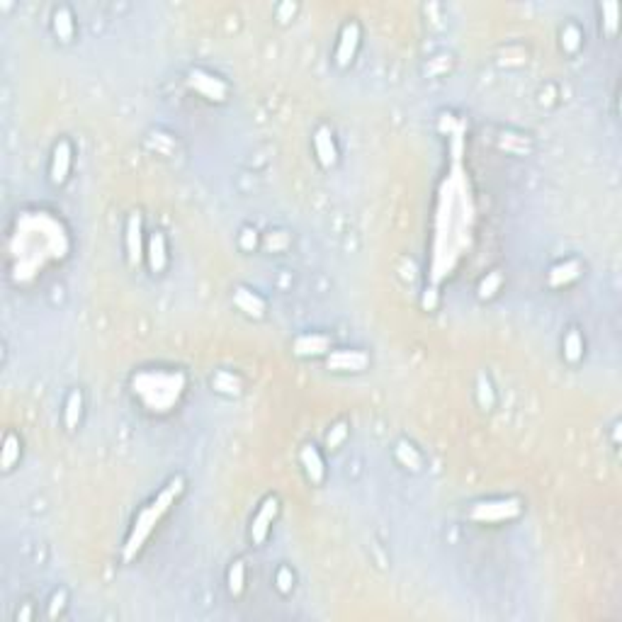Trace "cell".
<instances>
[{"label": "cell", "mask_w": 622, "mask_h": 622, "mask_svg": "<svg viewBox=\"0 0 622 622\" xmlns=\"http://www.w3.org/2000/svg\"><path fill=\"white\" fill-rule=\"evenodd\" d=\"M183 389H185V377L180 372H141L134 377V391L151 411H168L173 404H178Z\"/></svg>", "instance_id": "6da1fadb"}, {"label": "cell", "mask_w": 622, "mask_h": 622, "mask_svg": "<svg viewBox=\"0 0 622 622\" xmlns=\"http://www.w3.org/2000/svg\"><path fill=\"white\" fill-rule=\"evenodd\" d=\"M183 486H185V481H183V477L173 479V481L168 484V486L163 488L158 494V499L154 501V504H149L144 510L139 513V518L134 520V528H132V535H129L127 545H124V561L129 559H134L136 554H139V550L144 547V542L149 540V535L154 532V528L160 523V518H163L165 513H168V508L175 504V499L183 494Z\"/></svg>", "instance_id": "7a4b0ae2"}, {"label": "cell", "mask_w": 622, "mask_h": 622, "mask_svg": "<svg viewBox=\"0 0 622 622\" xmlns=\"http://www.w3.org/2000/svg\"><path fill=\"white\" fill-rule=\"evenodd\" d=\"M520 501L506 499V501H488V504H479L469 510L474 520L479 523H501V520H510L520 515Z\"/></svg>", "instance_id": "3957f363"}, {"label": "cell", "mask_w": 622, "mask_h": 622, "mask_svg": "<svg viewBox=\"0 0 622 622\" xmlns=\"http://www.w3.org/2000/svg\"><path fill=\"white\" fill-rule=\"evenodd\" d=\"M190 85L195 87L197 93H202L209 100H224L229 95V85L224 81H219L216 76L205 71H192L190 73Z\"/></svg>", "instance_id": "277c9868"}, {"label": "cell", "mask_w": 622, "mask_h": 622, "mask_svg": "<svg viewBox=\"0 0 622 622\" xmlns=\"http://www.w3.org/2000/svg\"><path fill=\"white\" fill-rule=\"evenodd\" d=\"M275 515H278V499L270 496V499L260 506V510H258V515L253 518V525H251V540L256 542V545H262V542H265Z\"/></svg>", "instance_id": "5b68a950"}, {"label": "cell", "mask_w": 622, "mask_h": 622, "mask_svg": "<svg viewBox=\"0 0 622 622\" xmlns=\"http://www.w3.org/2000/svg\"><path fill=\"white\" fill-rule=\"evenodd\" d=\"M367 365H370V357L365 353H360V350H335L329 357V367L338 372H345V370L360 372Z\"/></svg>", "instance_id": "8992f818"}, {"label": "cell", "mask_w": 622, "mask_h": 622, "mask_svg": "<svg viewBox=\"0 0 622 622\" xmlns=\"http://www.w3.org/2000/svg\"><path fill=\"white\" fill-rule=\"evenodd\" d=\"M360 44V27L355 22H348L340 32V41H338V52H335V63L338 66H348L355 56V49Z\"/></svg>", "instance_id": "52a82bcc"}, {"label": "cell", "mask_w": 622, "mask_h": 622, "mask_svg": "<svg viewBox=\"0 0 622 622\" xmlns=\"http://www.w3.org/2000/svg\"><path fill=\"white\" fill-rule=\"evenodd\" d=\"M68 170H71V144L68 141H59L52 158V180L56 185H61L68 178Z\"/></svg>", "instance_id": "ba28073f"}, {"label": "cell", "mask_w": 622, "mask_h": 622, "mask_svg": "<svg viewBox=\"0 0 622 622\" xmlns=\"http://www.w3.org/2000/svg\"><path fill=\"white\" fill-rule=\"evenodd\" d=\"M127 253L132 265H139L141 260V216L132 214L127 224Z\"/></svg>", "instance_id": "9c48e42d"}, {"label": "cell", "mask_w": 622, "mask_h": 622, "mask_svg": "<svg viewBox=\"0 0 622 622\" xmlns=\"http://www.w3.org/2000/svg\"><path fill=\"white\" fill-rule=\"evenodd\" d=\"M299 459H302L304 472H307V477L311 479V481H314V484H321V481H324L326 467H324V459H321V455L316 453V448L307 445V448L302 450V455H299Z\"/></svg>", "instance_id": "30bf717a"}, {"label": "cell", "mask_w": 622, "mask_h": 622, "mask_svg": "<svg viewBox=\"0 0 622 622\" xmlns=\"http://www.w3.org/2000/svg\"><path fill=\"white\" fill-rule=\"evenodd\" d=\"M331 348L329 335H302L294 340V353L297 355H321Z\"/></svg>", "instance_id": "8fae6325"}, {"label": "cell", "mask_w": 622, "mask_h": 622, "mask_svg": "<svg viewBox=\"0 0 622 622\" xmlns=\"http://www.w3.org/2000/svg\"><path fill=\"white\" fill-rule=\"evenodd\" d=\"M234 302H236V307L241 309V311H246L248 316H262L265 314V304H262V299L258 297V294H253L251 289L238 287L236 294H234Z\"/></svg>", "instance_id": "7c38bea8"}, {"label": "cell", "mask_w": 622, "mask_h": 622, "mask_svg": "<svg viewBox=\"0 0 622 622\" xmlns=\"http://www.w3.org/2000/svg\"><path fill=\"white\" fill-rule=\"evenodd\" d=\"M149 262L154 273H160L168 262V256H165V238L160 231H154L149 238Z\"/></svg>", "instance_id": "4fadbf2b"}, {"label": "cell", "mask_w": 622, "mask_h": 622, "mask_svg": "<svg viewBox=\"0 0 622 622\" xmlns=\"http://www.w3.org/2000/svg\"><path fill=\"white\" fill-rule=\"evenodd\" d=\"M314 146H316V156H319V160L324 165H333L335 163V146H333V139H331V134L326 132V129H319L314 136Z\"/></svg>", "instance_id": "5bb4252c"}, {"label": "cell", "mask_w": 622, "mask_h": 622, "mask_svg": "<svg viewBox=\"0 0 622 622\" xmlns=\"http://www.w3.org/2000/svg\"><path fill=\"white\" fill-rule=\"evenodd\" d=\"M54 32L61 41H71L73 39V15L68 8H59L54 12Z\"/></svg>", "instance_id": "9a60e30c"}, {"label": "cell", "mask_w": 622, "mask_h": 622, "mask_svg": "<svg viewBox=\"0 0 622 622\" xmlns=\"http://www.w3.org/2000/svg\"><path fill=\"white\" fill-rule=\"evenodd\" d=\"M81 413H83V396L81 391H71L66 399V411H63V421H66V428L73 431L81 421Z\"/></svg>", "instance_id": "2e32d148"}, {"label": "cell", "mask_w": 622, "mask_h": 622, "mask_svg": "<svg viewBox=\"0 0 622 622\" xmlns=\"http://www.w3.org/2000/svg\"><path fill=\"white\" fill-rule=\"evenodd\" d=\"M583 355V338L576 329H571L564 338V357L569 362H579Z\"/></svg>", "instance_id": "e0dca14e"}, {"label": "cell", "mask_w": 622, "mask_h": 622, "mask_svg": "<svg viewBox=\"0 0 622 622\" xmlns=\"http://www.w3.org/2000/svg\"><path fill=\"white\" fill-rule=\"evenodd\" d=\"M396 459H399L404 467H411V469H421V464H423L421 453H418L413 445H408V442H399V445H396Z\"/></svg>", "instance_id": "ac0fdd59"}, {"label": "cell", "mask_w": 622, "mask_h": 622, "mask_svg": "<svg viewBox=\"0 0 622 622\" xmlns=\"http://www.w3.org/2000/svg\"><path fill=\"white\" fill-rule=\"evenodd\" d=\"M17 459H20V437L15 433H8L6 442H3V469L8 472Z\"/></svg>", "instance_id": "d6986e66"}, {"label": "cell", "mask_w": 622, "mask_h": 622, "mask_svg": "<svg viewBox=\"0 0 622 622\" xmlns=\"http://www.w3.org/2000/svg\"><path fill=\"white\" fill-rule=\"evenodd\" d=\"M579 262H564V265H559V268H554L550 273V282L552 284H561V282H569V280L579 278Z\"/></svg>", "instance_id": "ffe728a7"}, {"label": "cell", "mask_w": 622, "mask_h": 622, "mask_svg": "<svg viewBox=\"0 0 622 622\" xmlns=\"http://www.w3.org/2000/svg\"><path fill=\"white\" fill-rule=\"evenodd\" d=\"M243 583H246V569H243V561H234V566L229 569V591L234 596L243 591Z\"/></svg>", "instance_id": "44dd1931"}, {"label": "cell", "mask_w": 622, "mask_h": 622, "mask_svg": "<svg viewBox=\"0 0 622 622\" xmlns=\"http://www.w3.org/2000/svg\"><path fill=\"white\" fill-rule=\"evenodd\" d=\"M211 384H214L216 391H227V394H236L238 391V382L231 372H219V375L211 380Z\"/></svg>", "instance_id": "7402d4cb"}, {"label": "cell", "mask_w": 622, "mask_h": 622, "mask_svg": "<svg viewBox=\"0 0 622 622\" xmlns=\"http://www.w3.org/2000/svg\"><path fill=\"white\" fill-rule=\"evenodd\" d=\"M501 282H504V278H501V273L488 275V278L481 282V287H479V294H481V297H494V294H496V289L501 287Z\"/></svg>", "instance_id": "603a6c76"}, {"label": "cell", "mask_w": 622, "mask_h": 622, "mask_svg": "<svg viewBox=\"0 0 622 622\" xmlns=\"http://www.w3.org/2000/svg\"><path fill=\"white\" fill-rule=\"evenodd\" d=\"M345 435H348V426H345V423H338V426H333V428H331L329 435H326L329 448H338L340 442L345 440Z\"/></svg>", "instance_id": "cb8c5ba5"}, {"label": "cell", "mask_w": 622, "mask_h": 622, "mask_svg": "<svg viewBox=\"0 0 622 622\" xmlns=\"http://www.w3.org/2000/svg\"><path fill=\"white\" fill-rule=\"evenodd\" d=\"M275 581H278V588L282 593H289V588H292V583H294V576H292V571L287 569V566H282V569L278 571V576H275Z\"/></svg>", "instance_id": "d4e9b609"}, {"label": "cell", "mask_w": 622, "mask_h": 622, "mask_svg": "<svg viewBox=\"0 0 622 622\" xmlns=\"http://www.w3.org/2000/svg\"><path fill=\"white\" fill-rule=\"evenodd\" d=\"M579 39H581V34H579L576 27H569V30L564 32V47L569 49V52H574V49L579 47Z\"/></svg>", "instance_id": "484cf974"}, {"label": "cell", "mask_w": 622, "mask_h": 622, "mask_svg": "<svg viewBox=\"0 0 622 622\" xmlns=\"http://www.w3.org/2000/svg\"><path fill=\"white\" fill-rule=\"evenodd\" d=\"M265 246L273 248V251H278V248H284V246H287V241H278V238H275L273 234H270L268 241H265Z\"/></svg>", "instance_id": "4316f807"}]
</instances>
